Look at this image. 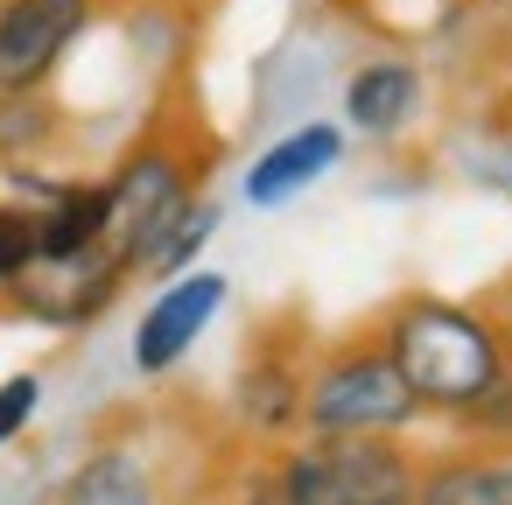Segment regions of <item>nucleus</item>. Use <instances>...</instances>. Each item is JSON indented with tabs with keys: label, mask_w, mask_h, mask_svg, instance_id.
Wrapping results in <instances>:
<instances>
[{
	"label": "nucleus",
	"mask_w": 512,
	"mask_h": 505,
	"mask_svg": "<svg viewBox=\"0 0 512 505\" xmlns=\"http://www.w3.org/2000/svg\"><path fill=\"white\" fill-rule=\"evenodd\" d=\"M337 155H344V127H330V120L295 127L288 141H274V148L246 169V204H260V211L288 204L295 190H309L316 176H330V169H337Z\"/></svg>",
	"instance_id": "nucleus-8"
},
{
	"label": "nucleus",
	"mask_w": 512,
	"mask_h": 505,
	"mask_svg": "<svg viewBox=\"0 0 512 505\" xmlns=\"http://www.w3.org/2000/svg\"><path fill=\"white\" fill-rule=\"evenodd\" d=\"M288 505H414L421 463L400 435H351V442H302L274 456Z\"/></svg>",
	"instance_id": "nucleus-3"
},
{
	"label": "nucleus",
	"mask_w": 512,
	"mask_h": 505,
	"mask_svg": "<svg viewBox=\"0 0 512 505\" xmlns=\"http://www.w3.org/2000/svg\"><path fill=\"white\" fill-rule=\"evenodd\" d=\"M225 274H211V267H190V274H176L148 309H141V323H134V365L141 372H169V365H183V351L204 337V323L225 309Z\"/></svg>",
	"instance_id": "nucleus-6"
},
{
	"label": "nucleus",
	"mask_w": 512,
	"mask_h": 505,
	"mask_svg": "<svg viewBox=\"0 0 512 505\" xmlns=\"http://www.w3.org/2000/svg\"><path fill=\"white\" fill-rule=\"evenodd\" d=\"M239 407H246V421L253 428H267V435H288V428H302V386H295V372L288 365H253L246 379H239Z\"/></svg>",
	"instance_id": "nucleus-12"
},
{
	"label": "nucleus",
	"mask_w": 512,
	"mask_h": 505,
	"mask_svg": "<svg viewBox=\"0 0 512 505\" xmlns=\"http://www.w3.org/2000/svg\"><path fill=\"white\" fill-rule=\"evenodd\" d=\"M120 288H127V260L113 246H99V253H78V260H36L15 281V302L43 323H92Z\"/></svg>",
	"instance_id": "nucleus-7"
},
{
	"label": "nucleus",
	"mask_w": 512,
	"mask_h": 505,
	"mask_svg": "<svg viewBox=\"0 0 512 505\" xmlns=\"http://www.w3.org/2000/svg\"><path fill=\"white\" fill-rule=\"evenodd\" d=\"M85 22L92 0H0V99H36Z\"/></svg>",
	"instance_id": "nucleus-5"
},
{
	"label": "nucleus",
	"mask_w": 512,
	"mask_h": 505,
	"mask_svg": "<svg viewBox=\"0 0 512 505\" xmlns=\"http://www.w3.org/2000/svg\"><path fill=\"white\" fill-rule=\"evenodd\" d=\"M421 400L407 393L386 344H344L330 351L302 386V428L309 442H351V435H407Z\"/></svg>",
	"instance_id": "nucleus-2"
},
{
	"label": "nucleus",
	"mask_w": 512,
	"mask_h": 505,
	"mask_svg": "<svg viewBox=\"0 0 512 505\" xmlns=\"http://www.w3.org/2000/svg\"><path fill=\"white\" fill-rule=\"evenodd\" d=\"M386 358L400 365L407 393L435 414H470L484 393L505 386V351H498V323L484 309L442 302V295H414L386 316Z\"/></svg>",
	"instance_id": "nucleus-1"
},
{
	"label": "nucleus",
	"mask_w": 512,
	"mask_h": 505,
	"mask_svg": "<svg viewBox=\"0 0 512 505\" xmlns=\"http://www.w3.org/2000/svg\"><path fill=\"white\" fill-rule=\"evenodd\" d=\"M36 400H43L36 372H15V379H0V442H15V435L36 421Z\"/></svg>",
	"instance_id": "nucleus-16"
},
{
	"label": "nucleus",
	"mask_w": 512,
	"mask_h": 505,
	"mask_svg": "<svg viewBox=\"0 0 512 505\" xmlns=\"http://www.w3.org/2000/svg\"><path fill=\"white\" fill-rule=\"evenodd\" d=\"M64 505H148V477H141V463H134L127 449H99V456H85V470L71 477Z\"/></svg>",
	"instance_id": "nucleus-13"
},
{
	"label": "nucleus",
	"mask_w": 512,
	"mask_h": 505,
	"mask_svg": "<svg viewBox=\"0 0 512 505\" xmlns=\"http://www.w3.org/2000/svg\"><path fill=\"white\" fill-rule=\"evenodd\" d=\"M414 99H421V71L400 64V57H379V64H365L344 85V120L358 134H400L407 113H414Z\"/></svg>",
	"instance_id": "nucleus-11"
},
{
	"label": "nucleus",
	"mask_w": 512,
	"mask_h": 505,
	"mask_svg": "<svg viewBox=\"0 0 512 505\" xmlns=\"http://www.w3.org/2000/svg\"><path fill=\"white\" fill-rule=\"evenodd\" d=\"M211 232H218V211H211V204H190V211H183V218H176V225H169L141 260H134V274H162V281L190 274V260L204 253V239H211Z\"/></svg>",
	"instance_id": "nucleus-14"
},
{
	"label": "nucleus",
	"mask_w": 512,
	"mask_h": 505,
	"mask_svg": "<svg viewBox=\"0 0 512 505\" xmlns=\"http://www.w3.org/2000/svg\"><path fill=\"white\" fill-rule=\"evenodd\" d=\"M491 323H498V351H505V379H512V309H505V316H491Z\"/></svg>",
	"instance_id": "nucleus-17"
},
{
	"label": "nucleus",
	"mask_w": 512,
	"mask_h": 505,
	"mask_svg": "<svg viewBox=\"0 0 512 505\" xmlns=\"http://www.w3.org/2000/svg\"><path fill=\"white\" fill-rule=\"evenodd\" d=\"M414 505H512V449H456L428 463Z\"/></svg>",
	"instance_id": "nucleus-10"
},
{
	"label": "nucleus",
	"mask_w": 512,
	"mask_h": 505,
	"mask_svg": "<svg viewBox=\"0 0 512 505\" xmlns=\"http://www.w3.org/2000/svg\"><path fill=\"white\" fill-rule=\"evenodd\" d=\"M106 232H113L106 183H57V190H43V204H36V246H43V260L99 253Z\"/></svg>",
	"instance_id": "nucleus-9"
},
{
	"label": "nucleus",
	"mask_w": 512,
	"mask_h": 505,
	"mask_svg": "<svg viewBox=\"0 0 512 505\" xmlns=\"http://www.w3.org/2000/svg\"><path fill=\"white\" fill-rule=\"evenodd\" d=\"M106 197H113V232H106V246L127 260V274H134V260L197 204V190H190V169L169 155V148H141V155H127V169L106 183Z\"/></svg>",
	"instance_id": "nucleus-4"
},
{
	"label": "nucleus",
	"mask_w": 512,
	"mask_h": 505,
	"mask_svg": "<svg viewBox=\"0 0 512 505\" xmlns=\"http://www.w3.org/2000/svg\"><path fill=\"white\" fill-rule=\"evenodd\" d=\"M43 260L36 246V204H0V288H15Z\"/></svg>",
	"instance_id": "nucleus-15"
}]
</instances>
